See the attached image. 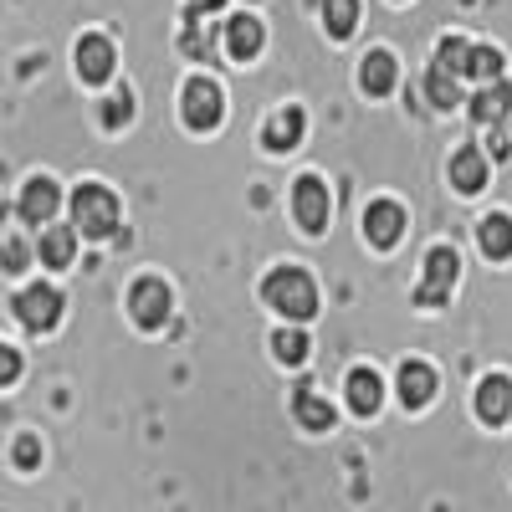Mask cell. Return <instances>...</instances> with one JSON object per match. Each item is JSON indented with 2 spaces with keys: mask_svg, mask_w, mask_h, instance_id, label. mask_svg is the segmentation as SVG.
I'll return each mask as SVG.
<instances>
[{
  "mask_svg": "<svg viewBox=\"0 0 512 512\" xmlns=\"http://www.w3.org/2000/svg\"><path fill=\"white\" fill-rule=\"evenodd\" d=\"M221 6H226V0H190V16L200 21L205 11H221Z\"/></svg>",
  "mask_w": 512,
  "mask_h": 512,
  "instance_id": "4dcf8cb0",
  "label": "cell"
},
{
  "mask_svg": "<svg viewBox=\"0 0 512 512\" xmlns=\"http://www.w3.org/2000/svg\"><path fill=\"white\" fill-rule=\"evenodd\" d=\"M36 461H41V441H36V436H21V441H16V466H26V472H31Z\"/></svg>",
  "mask_w": 512,
  "mask_h": 512,
  "instance_id": "f1b7e54d",
  "label": "cell"
},
{
  "mask_svg": "<svg viewBox=\"0 0 512 512\" xmlns=\"http://www.w3.org/2000/svg\"><path fill=\"white\" fill-rule=\"evenodd\" d=\"M262 21L256 16H236V21H226V52L236 57V62H251L256 52H262Z\"/></svg>",
  "mask_w": 512,
  "mask_h": 512,
  "instance_id": "4fadbf2b",
  "label": "cell"
},
{
  "mask_svg": "<svg viewBox=\"0 0 512 512\" xmlns=\"http://www.w3.org/2000/svg\"><path fill=\"white\" fill-rule=\"evenodd\" d=\"M272 354H277L282 364H303V359H308V338L297 333V328H282V333L272 338Z\"/></svg>",
  "mask_w": 512,
  "mask_h": 512,
  "instance_id": "4316f807",
  "label": "cell"
},
{
  "mask_svg": "<svg viewBox=\"0 0 512 512\" xmlns=\"http://www.w3.org/2000/svg\"><path fill=\"white\" fill-rule=\"evenodd\" d=\"M466 57H472V47H466L461 36H446L441 47H436V67H441V72H451V77H461V72H466Z\"/></svg>",
  "mask_w": 512,
  "mask_h": 512,
  "instance_id": "484cf974",
  "label": "cell"
},
{
  "mask_svg": "<svg viewBox=\"0 0 512 512\" xmlns=\"http://www.w3.org/2000/svg\"><path fill=\"white\" fill-rule=\"evenodd\" d=\"M72 221H77L82 236L103 241V236L118 231V200H113L103 185H82V190L72 195Z\"/></svg>",
  "mask_w": 512,
  "mask_h": 512,
  "instance_id": "7a4b0ae2",
  "label": "cell"
},
{
  "mask_svg": "<svg viewBox=\"0 0 512 512\" xmlns=\"http://www.w3.org/2000/svg\"><path fill=\"white\" fill-rule=\"evenodd\" d=\"M26 262H31V251H26L21 231L11 226V216H0V267H6V272H26Z\"/></svg>",
  "mask_w": 512,
  "mask_h": 512,
  "instance_id": "ffe728a7",
  "label": "cell"
},
{
  "mask_svg": "<svg viewBox=\"0 0 512 512\" xmlns=\"http://www.w3.org/2000/svg\"><path fill=\"white\" fill-rule=\"evenodd\" d=\"M16 374H21V354L11 344H0V384H11Z\"/></svg>",
  "mask_w": 512,
  "mask_h": 512,
  "instance_id": "f546056e",
  "label": "cell"
},
{
  "mask_svg": "<svg viewBox=\"0 0 512 512\" xmlns=\"http://www.w3.org/2000/svg\"><path fill=\"white\" fill-rule=\"evenodd\" d=\"M477 241H482V251L492 256V262H502V256H512V221L507 216H487L477 226Z\"/></svg>",
  "mask_w": 512,
  "mask_h": 512,
  "instance_id": "d6986e66",
  "label": "cell"
},
{
  "mask_svg": "<svg viewBox=\"0 0 512 512\" xmlns=\"http://www.w3.org/2000/svg\"><path fill=\"white\" fill-rule=\"evenodd\" d=\"M180 108H185V123L195 128V134H210V128L221 123V113H226L221 88H216L210 77H190V82H185V98H180Z\"/></svg>",
  "mask_w": 512,
  "mask_h": 512,
  "instance_id": "3957f363",
  "label": "cell"
},
{
  "mask_svg": "<svg viewBox=\"0 0 512 512\" xmlns=\"http://www.w3.org/2000/svg\"><path fill=\"white\" fill-rule=\"evenodd\" d=\"M507 108H512V88H507V82H487V88L472 98V118L477 123H502Z\"/></svg>",
  "mask_w": 512,
  "mask_h": 512,
  "instance_id": "e0dca14e",
  "label": "cell"
},
{
  "mask_svg": "<svg viewBox=\"0 0 512 512\" xmlns=\"http://www.w3.org/2000/svg\"><path fill=\"white\" fill-rule=\"evenodd\" d=\"M128 118H134V103H128V93H123V98H108L103 123H108V128H118V123H128Z\"/></svg>",
  "mask_w": 512,
  "mask_h": 512,
  "instance_id": "83f0119b",
  "label": "cell"
},
{
  "mask_svg": "<svg viewBox=\"0 0 512 512\" xmlns=\"http://www.w3.org/2000/svg\"><path fill=\"white\" fill-rule=\"evenodd\" d=\"M169 287L164 282H154V277H144L134 292H128V308H134V323L139 328H164V318H169Z\"/></svg>",
  "mask_w": 512,
  "mask_h": 512,
  "instance_id": "8992f818",
  "label": "cell"
},
{
  "mask_svg": "<svg viewBox=\"0 0 512 512\" xmlns=\"http://www.w3.org/2000/svg\"><path fill=\"white\" fill-rule=\"evenodd\" d=\"M57 205H62V190H57L52 180H31V185L21 190L16 216H21L26 226H47V221L57 216Z\"/></svg>",
  "mask_w": 512,
  "mask_h": 512,
  "instance_id": "9c48e42d",
  "label": "cell"
},
{
  "mask_svg": "<svg viewBox=\"0 0 512 512\" xmlns=\"http://www.w3.org/2000/svg\"><path fill=\"white\" fill-rule=\"evenodd\" d=\"M477 415H482L487 425H502V420L512 415V379L487 374V379L477 384Z\"/></svg>",
  "mask_w": 512,
  "mask_h": 512,
  "instance_id": "30bf717a",
  "label": "cell"
},
{
  "mask_svg": "<svg viewBox=\"0 0 512 512\" xmlns=\"http://www.w3.org/2000/svg\"><path fill=\"white\" fill-rule=\"evenodd\" d=\"M292 216H297V226L303 231H323L328 226V190L308 175V180H297V190H292Z\"/></svg>",
  "mask_w": 512,
  "mask_h": 512,
  "instance_id": "ba28073f",
  "label": "cell"
},
{
  "mask_svg": "<svg viewBox=\"0 0 512 512\" xmlns=\"http://www.w3.org/2000/svg\"><path fill=\"white\" fill-rule=\"evenodd\" d=\"M16 318H21L31 333L57 328V318H62V292H57V287H47V282L26 287V292L16 297Z\"/></svg>",
  "mask_w": 512,
  "mask_h": 512,
  "instance_id": "277c9868",
  "label": "cell"
},
{
  "mask_svg": "<svg viewBox=\"0 0 512 512\" xmlns=\"http://www.w3.org/2000/svg\"><path fill=\"white\" fill-rule=\"evenodd\" d=\"M323 21H328V31L344 41V36H354V26H359V0H323Z\"/></svg>",
  "mask_w": 512,
  "mask_h": 512,
  "instance_id": "603a6c76",
  "label": "cell"
},
{
  "mask_svg": "<svg viewBox=\"0 0 512 512\" xmlns=\"http://www.w3.org/2000/svg\"><path fill=\"white\" fill-rule=\"evenodd\" d=\"M456 267H461V262H456V251H451V246H436L431 256H425V282H420V292H415L425 308H436L441 297L451 292V282H456Z\"/></svg>",
  "mask_w": 512,
  "mask_h": 512,
  "instance_id": "5b68a950",
  "label": "cell"
},
{
  "mask_svg": "<svg viewBox=\"0 0 512 512\" xmlns=\"http://www.w3.org/2000/svg\"><path fill=\"white\" fill-rule=\"evenodd\" d=\"M77 72H82V82H108V72H113V41L82 36L77 41Z\"/></svg>",
  "mask_w": 512,
  "mask_h": 512,
  "instance_id": "7c38bea8",
  "label": "cell"
},
{
  "mask_svg": "<svg viewBox=\"0 0 512 512\" xmlns=\"http://www.w3.org/2000/svg\"><path fill=\"white\" fill-rule=\"evenodd\" d=\"M379 400H384L379 374H374V369H354V374H349V405H354L359 415H374Z\"/></svg>",
  "mask_w": 512,
  "mask_h": 512,
  "instance_id": "ac0fdd59",
  "label": "cell"
},
{
  "mask_svg": "<svg viewBox=\"0 0 512 512\" xmlns=\"http://www.w3.org/2000/svg\"><path fill=\"white\" fill-rule=\"evenodd\" d=\"M400 400H405V410H425V405L436 400V374H431V364L410 359V364L400 369Z\"/></svg>",
  "mask_w": 512,
  "mask_h": 512,
  "instance_id": "8fae6325",
  "label": "cell"
},
{
  "mask_svg": "<svg viewBox=\"0 0 512 512\" xmlns=\"http://www.w3.org/2000/svg\"><path fill=\"white\" fill-rule=\"evenodd\" d=\"M359 82H364V93L384 98V93L395 88V57H390V52H369L364 67H359Z\"/></svg>",
  "mask_w": 512,
  "mask_h": 512,
  "instance_id": "2e32d148",
  "label": "cell"
},
{
  "mask_svg": "<svg viewBox=\"0 0 512 512\" xmlns=\"http://www.w3.org/2000/svg\"><path fill=\"white\" fill-rule=\"evenodd\" d=\"M72 251H77V236L67 226H52L47 236H41V262H47V267H67Z\"/></svg>",
  "mask_w": 512,
  "mask_h": 512,
  "instance_id": "7402d4cb",
  "label": "cell"
},
{
  "mask_svg": "<svg viewBox=\"0 0 512 512\" xmlns=\"http://www.w3.org/2000/svg\"><path fill=\"white\" fill-rule=\"evenodd\" d=\"M466 72L482 77V88H487V82H502V52H497V47H472V57H466Z\"/></svg>",
  "mask_w": 512,
  "mask_h": 512,
  "instance_id": "cb8c5ba5",
  "label": "cell"
},
{
  "mask_svg": "<svg viewBox=\"0 0 512 512\" xmlns=\"http://www.w3.org/2000/svg\"><path fill=\"white\" fill-rule=\"evenodd\" d=\"M451 185H456L461 195H477V190L487 185V159H482V149H461V154L451 159Z\"/></svg>",
  "mask_w": 512,
  "mask_h": 512,
  "instance_id": "5bb4252c",
  "label": "cell"
},
{
  "mask_svg": "<svg viewBox=\"0 0 512 512\" xmlns=\"http://www.w3.org/2000/svg\"><path fill=\"white\" fill-rule=\"evenodd\" d=\"M262 297H267V308H277L282 318L292 323H303L318 313V287L303 267H277L267 282H262Z\"/></svg>",
  "mask_w": 512,
  "mask_h": 512,
  "instance_id": "6da1fadb",
  "label": "cell"
},
{
  "mask_svg": "<svg viewBox=\"0 0 512 512\" xmlns=\"http://www.w3.org/2000/svg\"><path fill=\"white\" fill-rule=\"evenodd\" d=\"M297 139H303V113L297 108H287V113H277L272 118V128H267V149H297Z\"/></svg>",
  "mask_w": 512,
  "mask_h": 512,
  "instance_id": "44dd1931",
  "label": "cell"
},
{
  "mask_svg": "<svg viewBox=\"0 0 512 512\" xmlns=\"http://www.w3.org/2000/svg\"><path fill=\"white\" fill-rule=\"evenodd\" d=\"M292 410H297V420H303L308 431H333V405L313 390V384H303V390H297Z\"/></svg>",
  "mask_w": 512,
  "mask_h": 512,
  "instance_id": "9a60e30c",
  "label": "cell"
},
{
  "mask_svg": "<svg viewBox=\"0 0 512 512\" xmlns=\"http://www.w3.org/2000/svg\"><path fill=\"white\" fill-rule=\"evenodd\" d=\"M425 93H431V103H436V108H456V103H461L456 77H451V72H441V67H431V77H425Z\"/></svg>",
  "mask_w": 512,
  "mask_h": 512,
  "instance_id": "d4e9b609",
  "label": "cell"
},
{
  "mask_svg": "<svg viewBox=\"0 0 512 512\" xmlns=\"http://www.w3.org/2000/svg\"><path fill=\"white\" fill-rule=\"evenodd\" d=\"M364 236H369L379 251H390V246L405 236V210H400L395 200H374V205L364 210Z\"/></svg>",
  "mask_w": 512,
  "mask_h": 512,
  "instance_id": "52a82bcc",
  "label": "cell"
}]
</instances>
